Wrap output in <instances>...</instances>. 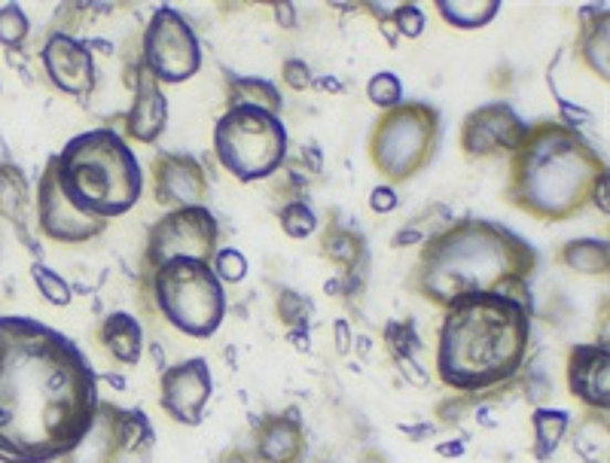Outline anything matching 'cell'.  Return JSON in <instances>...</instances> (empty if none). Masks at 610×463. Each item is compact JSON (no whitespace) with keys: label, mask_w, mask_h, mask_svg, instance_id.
I'll return each instance as SVG.
<instances>
[{"label":"cell","mask_w":610,"mask_h":463,"mask_svg":"<svg viewBox=\"0 0 610 463\" xmlns=\"http://www.w3.org/2000/svg\"><path fill=\"white\" fill-rule=\"evenodd\" d=\"M367 95L379 111H391L403 101V83L395 74H376L367 83Z\"/></svg>","instance_id":"obj_32"},{"label":"cell","mask_w":610,"mask_h":463,"mask_svg":"<svg viewBox=\"0 0 610 463\" xmlns=\"http://www.w3.org/2000/svg\"><path fill=\"white\" fill-rule=\"evenodd\" d=\"M156 442L152 424L140 409L98 402L86 436L59 463H119L126 454L147 451Z\"/></svg>","instance_id":"obj_10"},{"label":"cell","mask_w":610,"mask_h":463,"mask_svg":"<svg viewBox=\"0 0 610 463\" xmlns=\"http://www.w3.org/2000/svg\"><path fill=\"white\" fill-rule=\"evenodd\" d=\"M537 269V251L513 229L464 217L424 241L412 269V290L437 308L473 293H509L532 299L528 277Z\"/></svg>","instance_id":"obj_2"},{"label":"cell","mask_w":610,"mask_h":463,"mask_svg":"<svg viewBox=\"0 0 610 463\" xmlns=\"http://www.w3.org/2000/svg\"><path fill=\"white\" fill-rule=\"evenodd\" d=\"M559 263L577 275H608L610 244L604 239H574L559 248Z\"/></svg>","instance_id":"obj_23"},{"label":"cell","mask_w":610,"mask_h":463,"mask_svg":"<svg viewBox=\"0 0 610 463\" xmlns=\"http://www.w3.org/2000/svg\"><path fill=\"white\" fill-rule=\"evenodd\" d=\"M391 25H395L397 38H407L416 40L424 34V25H428V19L421 13L416 3H397L395 15H391Z\"/></svg>","instance_id":"obj_35"},{"label":"cell","mask_w":610,"mask_h":463,"mask_svg":"<svg viewBox=\"0 0 610 463\" xmlns=\"http://www.w3.org/2000/svg\"><path fill=\"white\" fill-rule=\"evenodd\" d=\"M278 223L291 239H308L318 229V217L305 201H291V204H284L278 211Z\"/></svg>","instance_id":"obj_29"},{"label":"cell","mask_w":610,"mask_h":463,"mask_svg":"<svg viewBox=\"0 0 610 463\" xmlns=\"http://www.w3.org/2000/svg\"><path fill=\"white\" fill-rule=\"evenodd\" d=\"M608 175L592 140L565 123H534L519 150L509 156L504 201L544 223H565L592 204V192Z\"/></svg>","instance_id":"obj_4"},{"label":"cell","mask_w":610,"mask_h":463,"mask_svg":"<svg viewBox=\"0 0 610 463\" xmlns=\"http://www.w3.org/2000/svg\"><path fill=\"white\" fill-rule=\"evenodd\" d=\"M281 80H284V86L293 88V92H305V88L315 86V76H312V67H308V64H305L303 59H291V62H284Z\"/></svg>","instance_id":"obj_36"},{"label":"cell","mask_w":610,"mask_h":463,"mask_svg":"<svg viewBox=\"0 0 610 463\" xmlns=\"http://www.w3.org/2000/svg\"><path fill=\"white\" fill-rule=\"evenodd\" d=\"M211 269H214V275L220 277V284H242L244 277H248V260H244V253L235 251V248L217 251L214 260H211Z\"/></svg>","instance_id":"obj_33"},{"label":"cell","mask_w":610,"mask_h":463,"mask_svg":"<svg viewBox=\"0 0 610 463\" xmlns=\"http://www.w3.org/2000/svg\"><path fill=\"white\" fill-rule=\"evenodd\" d=\"M324 293H327V296H343V281H339V277H330V281L324 284Z\"/></svg>","instance_id":"obj_48"},{"label":"cell","mask_w":610,"mask_h":463,"mask_svg":"<svg viewBox=\"0 0 610 463\" xmlns=\"http://www.w3.org/2000/svg\"><path fill=\"white\" fill-rule=\"evenodd\" d=\"M217 463H254V461H251V454H244V451L235 449V451H227V454H223Z\"/></svg>","instance_id":"obj_47"},{"label":"cell","mask_w":610,"mask_h":463,"mask_svg":"<svg viewBox=\"0 0 610 463\" xmlns=\"http://www.w3.org/2000/svg\"><path fill=\"white\" fill-rule=\"evenodd\" d=\"M315 86H318L320 92H333V95H339V92H345L343 83H339L336 76H320V80H315Z\"/></svg>","instance_id":"obj_45"},{"label":"cell","mask_w":610,"mask_h":463,"mask_svg":"<svg viewBox=\"0 0 610 463\" xmlns=\"http://www.w3.org/2000/svg\"><path fill=\"white\" fill-rule=\"evenodd\" d=\"M168 126V98L144 64H135V101L126 113V135L138 144H152L162 138Z\"/></svg>","instance_id":"obj_18"},{"label":"cell","mask_w":610,"mask_h":463,"mask_svg":"<svg viewBox=\"0 0 610 463\" xmlns=\"http://www.w3.org/2000/svg\"><path fill=\"white\" fill-rule=\"evenodd\" d=\"M568 390L589 409L608 412L610 406V351L601 345H574L568 354Z\"/></svg>","instance_id":"obj_17"},{"label":"cell","mask_w":610,"mask_h":463,"mask_svg":"<svg viewBox=\"0 0 610 463\" xmlns=\"http://www.w3.org/2000/svg\"><path fill=\"white\" fill-rule=\"evenodd\" d=\"M419 241H428V232L412 223L407 229H400L395 239V248H409V244H419Z\"/></svg>","instance_id":"obj_41"},{"label":"cell","mask_w":610,"mask_h":463,"mask_svg":"<svg viewBox=\"0 0 610 463\" xmlns=\"http://www.w3.org/2000/svg\"><path fill=\"white\" fill-rule=\"evenodd\" d=\"M610 19H608V10L601 7V13L592 15V10H583L580 13V59H583V64L592 71V74H598L604 83H608V50H610Z\"/></svg>","instance_id":"obj_21"},{"label":"cell","mask_w":610,"mask_h":463,"mask_svg":"<svg viewBox=\"0 0 610 463\" xmlns=\"http://www.w3.org/2000/svg\"><path fill=\"white\" fill-rule=\"evenodd\" d=\"M397 189L388 187V183H381V187H376L372 192H369V211L376 213H391L397 211Z\"/></svg>","instance_id":"obj_38"},{"label":"cell","mask_w":610,"mask_h":463,"mask_svg":"<svg viewBox=\"0 0 610 463\" xmlns=\"http://www.w3.org/2000/svg\"><path fill=\"white\" fill-rule=\"evenodd\" d=\"M235 107H251V111H266L272 116H281L284 98H281V92L269 80H260V76H235L229 83L227 111H235Z\"/></svg>","instance_id":"obj_22"},{"label":"cell","mask_w":610,"mask_h":463,"mask_svg":"<svg viewBox=\"0 0 610 463\" xmlns=\"http://www.w3.org/2000/svg\"><path fill=\"white\" fill-rule=\"evenodd\" d=\"M220 241V225L217 217L204 204L199 208H178L166 211L150 229V239L144 248V269L175 260V256H190V260H204L211 263Z\"/></svg>","instance_id":"obj_11"},{"label":"cell","mask_w":610,"mask_h":463,"mask_svg":"<svg viewBox=\"0 0 610 463\" xmlns=\"http://www.w3.org/2000/svg\"><path fill=\"white\" fill-rule=\"evenodd\" d=\"M147 299L168 324L190 338H211L227 317V293L211 263L175 256L144 269Z\"/></svg>","instance_id":"obj_6"},{"label":"cell","mask_w":610,"mask_h":463,"mask_svg":"<svg viewBox=\"0 0 610 463\" xmlns=\"http://www.w3.org/2000/svg\"><path fill=\"white\" fill-rule=\"evenodd\" d=\"M214 152L239 183H256L275 175L287 159V128L281 116L235 107L217 119Z\"/></svg>","instance_id":"obj_8"},{"label":"cell","mask_w":610,"mask_h":463,"mask_svg":"<svg viewBox=\"0 0 610 463\" xmlns=\"http://www.w3.org/2000/svg\"><path fill=\"white\" fill-rule=\"evenodd\" d=\"M214 393V376L204 357H190L162 369L159 378V406L162 412L183 427H199Z\"/></svg>","instance_id":"obj_13"},{"label":"cell","mask_w":610,"mask_h":463,"mask_svg":"<svg viewBox=\"0 0 610 463\" xmlns=\"http://www.w3.org/2000/svg\"><path fill=\"white\" fill-rule=\"evenodd\" d=\"M287 338L296 345V351H308V326H296L287 333Z\"/></svg>","instance_id":"obj_44"},{"label":"cell","mask_w":610,"mask_h":463,"mask_svg":"<svg viewBox=\"0 0 610 463\" xmlns=\"http://www.w3.org/2000/svg\"><path fill=\"white\" fill-rule=\"evenodd\" d=\"M574 414L568 409H553V406H537L532 414L534 427V457L540 463H547L556 451H559L561 439L571 427Z\"/></svg>","instance_id":"obj_24"},{"label":"cell","mask_w":610,"mask_h":463,"mask_svg":"<svg viewBox=\"0 0 610 463\" xmlns=\"http://www.w3.org/2000/svg\"><path fill=\"white\" fill-rule=\"evenodd\" d=\"M305 152H308V168H312V171H320V162H324V159H320L318 147H315V144H305L303 156Z\"/></svg>","instance_id":"obj_46"},{"label":"cell","mask_w":610,"mask_h":463,"mask_svg":"<svg viewBox=\"0 0 610 463\" xmlns=\"http://www.w3.org/2000/svg\"><path fill=\"white\" fill-rule=\"evenodd\" d=\"M440 144V113L424 101H400L385 111L372 126L369 159L376 165L388 187L412 180L433 159Z\"/></svg>","instance_id":"obj_7"},{"label":"cell","mask_w":610,"mask_h":463,"mask_svg":"<svg viewBox=\"0 0 610 463\" xmlns=\"http://www.w3.org/2000/svg\"><path fill=\"white\" fill-rule=\"evenodd\" d=\"M355 345H357V351L364 354V357H367L369 348H372V345H369V338L367 336H357V333H355Z\"/></svg>","instance_id":"obj_49"},{"label":"cell","mask_w":610,"mask_h":463,"mask_svg":"<svg viewBox=\"0 0 610 463\" xmlns=\"http://www.w3.org/2000/svg\"><path fill=\"white\" fill-rule=\"evenodd\" d=\"M528 131V123L509 104H485L480 111L467 113L461 123V152L467 159H501L519 150L522 138Z\"/></svg>","instance_id":"obj_12"},{"label":"cell","mask_w":610,"mask_h":463,"mask_svg":"<svg viewBox=\"0 0 610 463\" xmlns=\"http://www.w3.org/2000/svg\"><path fill=\"white\" fill-rule=\"evenodd\" d=\"M138 62L159 86L187 83L202 71V43L175 7H159L144 28Z\"/></svg>","instance_id":"obj_9"},{"label":"cell","mask_w":610,"mask_h":463,"mask_svg":"<svg viewBox=\"0 0 610 463\" xmlns=\"http://www.w3.org/2000/svg\"><path fill=\"white\" fill-rule=\"evenodd\" d=\"M592 204H596L601 213H610V177H604L596 187V192H592Z\"/></svg>","instance_id":"obj_42"},{"label":"cell","mask_w":610,"mask_h":463,"mask_svg":"<svg viewBox=\"0 0 610 463\" xmlns=\"http://www.w3.org/2000/svg\"><path fill=\"white\" fill-rule=\"evenodd\" d=\"M324 253L343 265H357L364 260V241L348 229H327L324 235Z\"/></svg>","instance_id":"obj_27"},{"label":"cell","mask_w":610,"mask_h":463,"mask_svg":"<svg viewBox=\"0 0 610 463\" xmlns=\"http://www.w3.org/2000/svg\"><path fill=\"white\" fill-rule=\"evenodd\" d=\"M385 345H388V351L391 357H416V351H421V341L416 336V326L412 320H395V324H388L385 329Z\"/></svg>","instance_id":"obj_31"},{"label":"cell","mask_w":610,"mask_h":463,"mask_svg":"<svg viewBox=\"0 0 610 463\" xmlns=\"http://www.w3.org/2000/svg\"><path fill=\"white\" fill-rule=\"evenodd\" d=\"M28 34H31V22H28L25 10L19 3L0 7V46L19 50Z\"/></svg>","instance_id":"obj_28"},{"label":"cell","mask_w":610,"mask_h":463,"mask_svg":"<svg viewBox=\"0 0 610 463\" xmlns=\"http://www.w3.org/2000/svg\"><path fill=\"white\" fill-rule=\"evenodd\" d=\"M272 10H275V22H278L281 28L299 25V19H296V7H293L291 0H281V3H275Z\"/></svg>","instance_id":"obj_40"},{"label":"cell","mask_w":610,"mask_h":463,"mask_svg":"<svg viewBox=\"0 0 610 463\" xmlns=\"http://www.w3.org/2000/svg\"><path fill=\"white\" fill-rule=\"evenodd\" d=\"M437 13L443 15L445 25L473 31V28H485L488 22H495L501 3L497 0H437Z\"/></svg>","instance_id":"obj_25"},{"label":"cell","mask_w":610,"mask_h":463,"mask_svg":"<svg viewBox=\"0 0 610 463\" xmlns=\"http://www.w3.org/2000/svg\"><path fill=\"white\" fill-rule=\"evenodd\" d=\"M52 187L76 213L111 223L144 196V171L135 150L114 128H92L64 144L43 168Z\"/></svg>","instance_id":"obj_5"},{"label":"cell","mask_w":610,"mask_h":463,"mask_svg":"<svg viewBox=\"0 0 610 463\" xmlns=\"http://www.w3.org/2000/svg\"><path fill=\"white\" fill-rule=\"evenodd\" d=\"M437 454H440V457H461V454H464V442H461V439H455V442H440V445H437Z\"/></svg>","instance_id":"obj_43"},{"label":"cell","mask_w":610,"mask_h":463,"mask_svg":"<svg viewBox=\"0 0 610 463\" xmlns=\"http://www.w3.org/2000/svg\"><path fill=\"white\" fill-rule=\"evenodd\" d=\"M308 314H312V302L305 299V296H299L296 290H281L278 293L281 324H287L291 329H296V326H305Z\"/></svg>","instance_id":"obj_34"},{"label":"cell","mask_w":610,"mask_h":463,"mask_svg":"<svg viewBox=\"0 0 610 463\" xmlns=\"http://www.w3.org/2000/svg\"><path fill=\"white\" fill-rule=\"evenodd\" d=\"M333 338H336V351L343 354V357L355 348V333H351V324L345 317L333 320Z\"/></svg>","instance_id":"obj_39"},{"label":"cell","mask_w":610,"mask_h":463,"mask_svg":"<svg viewBox=\"0 0 610 463\" xmlns=\"http://www.w3.org/2000/svg\"><path fill=\"white\" fill-rule=\"evenodd\" d=\"M152 196L168 211L204 204L208 175L202 162L190 152H159L152 159Z\"/></svg>","instance_id":"obj_14"},{"label":"cell","mask_w":610,"mask_h":463,"mask_svg":"<svg viewBox=\"0 0 610 463\" xmlns=\"http://www.w3.org/2000/svg\"><path fill=\"white\" fill-rule=\"evenodd\" d=\"M31 204V189L22 175V168L13 162H0V217L7 220H22Z\"/></svg>","instance_id":"obj_26"},{"label":"cell","mask_w":610,"mask_h":463,"mask_svg":"<svg viewBox=\"0 0 610 463\" xmlns=\"http://www.w3.org/2000/svg\"><path fill=\"white\" fill-rule=\"evenodd\" d=\"M43 71L50 76V83L64 95H90L95 88V59H92L90 43L71 38L64 31L50 34V40L40 50Z\"/></svg>","instance_id":"obj_15"},{"label":"cell","mask_w":610,"mask_h":463,"mask_svg":"<svg viewBox=\"0 0 610 463\" xmlns=\"http://www.w3.org/2000/svg\"><path fill=\"white\" fill-rule=\"evenodd\" d=\"M534 299L473 293L449 302L437 341V372L461 393H488L519 376L532 345Z\"/></svg>","instance_id":"obj_3"},{"label":"cell","mask_w":610,"mask_h":463,"mask_svg":"<svg viewBox=\"0 0 610 463\" xmlns=\"http://www.w3.org/2000/svg\"><path fill=\"white\" fill-rule=\"evenodd\" d=\"M397 369L403 372V381H409L412 388H428L431 385V376H428V369L416 360V357H397L395 360Z\"/></svg>","instance_id":"obj_37"},{"label":"cell","mask_w":610,"mask_h":463,"mask_svg":"<svg viewBox=\"0 0 610 463\" xmlns=\"http://www.w3.org/2000/svg\"><path fill=\"white\" fill-rule=\"evenodd\" d=\"M98 376L74 338L0 314V463H55L86 436Z\"/></svg>","instance_id":"obj_1"},{"label":"cell","mask_w":610,"mask_h":463,"mask_svg":"<svg viewBox=\"0 0 610 463\" xmlns=\"http://www.w3.org/2000/svg\"><path fill=\"white\" fill-rule=\"evenodd\" d=\"M98 338H102L104 351L111 354L114 360H119L123 366L140 364V354H144V329H140V320L135 317V314H128V312L107 314Z\"/></svg>","instance_id":"obj_20"},{"label":"cell","mask_w":610,"mask_h":463,"mask_svg":"<svg viewBox=\"0 0 610 463\" xmlns=\"http://www.w3.org/2000/svg\"><path fill=\"white\" fill-rule=\"evenodd\" d=\"M31 277H34V284H38V290L43 293V299L50 302V305H59V308L71 305L74 290H71V284H67L62 275H55L50 265L34 263L31 265Z\"/></svg>","instance_id":"obj_30"},{"label":"cell","mask_w":610,"mask_h":463,"mask_svg":"<svg viewBox=\"0 0 610 463\" xmlns=\"http://www.w3.org/2000/svg\"><path fill=\"white\" fill-rule=\"evenodd\" d=\"M38 225L46 239L62 241V244H83V241L104 235V229H107V223H102V220H90V217L76 213L59 196V189L52 187L46 175H40L38 180Z\"/></svg>","instance_id":"obj_16"},{"label":"cell","mask_w":610,"mask_h":463,"mask_svg":"<svg viewBox=\"0 0 610 463\" xmlns=\"http://www.w3.org/2000/svg\"><path fill=\"white\" fill-rule=\"evenodd\" d=\"M308 439L296 414H266L254 433V451L260 463H299Z\"/></svg>","instance_id":"obj_19"}]
</instances>
